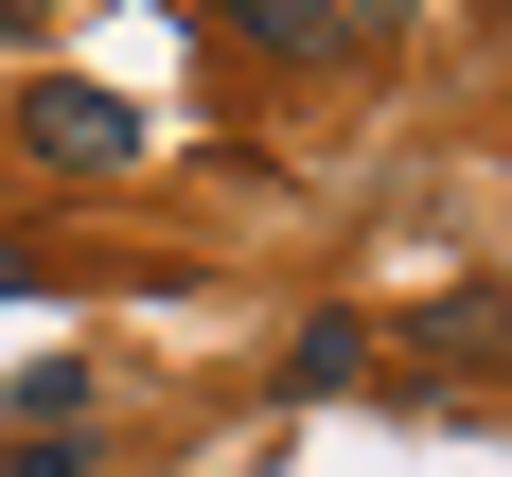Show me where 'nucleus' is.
I'll use <instances>...</instances> for the list:
<instances>
[{
	"label": "nucleus",
	"mask_w": 512,
	"mask_h": 477,
	"mask_svg": "<svg viewBox=\"0 0 512 477\" xmlns=\"http://www.w3.org/2000/svg\"><path fill=\"white\" fill-rule=\"evenodd\" d=\"M389 371V318H354V301H318L301 336H283V407H336V389H371Z\"/></svg>",
	"instance_id": "obj_4"
},
{
	"label": "nucleus",
	"mask_w": 512,
	"mask_h": 477,
	"mask_svg": "<svg viewBox=\"0 0 512 477\" xmlns=\"http://www.w3.org/2000/svg\"><path fill=\"white\" fill-rule=\"evenodd\" d=\"M407 371H424V389H512V283L424 301V318H407Z\"/></svg>",
	"instance_id": "obj_2"
},
{
	"label": "nucleus",
	"mask_w": 512,
	"mask_h": 477,
	"mask_svg": "<svg viewBox=\"0 0 512 477\" xmlns=\"http://www.w3.org/2000/svg\"><path fill=\"white\" fill-rule=\"evenodd\" d=\"M18 18H53V0H0V36H18Z\"/></svg>",
	"instance_id": "obj_8"
},
{
	"label": "nucleus",
	"mask_w": 512,
	"mask_h": 477,
	"mask_svg": "<svg viewBox=\"0 0 512 477\" xmlns=\"http://www.w3.org/2000/svg\"><path fill=\"white\" fill-rule=\"evenodd\" d=\"M0 301H53V265H36V248H18V230H0Z\"/></svg>",
	"instance_id": "obj_7"
},
{
	"label": "nucleus",
	"mask_w": 512,
	"mask_h": 477,
	"mask_svg": "<svg viewBox=\"0 0 512 477\" xmlns=\"http://www.w3.org/2000/svg\"><path fill=\"white\" fill-rule=\"evenodd\" d=\"M18 142H36V159H89V177H106V159H142V106L53 71V89H18Z\"/></svg>",
	"instance_id": "obj_3"
},
{
	"label": "nucleus",
	"mask_w": 512,
	"mask_h": 477,
	"mask_svg": "<svg viewBox=\"0 0 512 477\" xmlns=\"http://www.w3.org/2000/svg\"><path fill=\"white\" fill-rule=\"evenodd\" d=\"M89 442H106V389L71 354L53 371H18V407H0V477H89Z\"/></svg>",
	"instance_id": "obj_1"
},
{
	"label": "nucleus",
	"mask_w": 512,
	"mask_h": 477,
	"mask_svg": "<svg viewBox=\"0 0 512 477\" xmlns=\"http://www.w3.org/2000/svg\"><path fill=\"white\" fill-rule=\"evenodd\" d=\"M230 36H248L265 71H336V53H354L336 18H318V0H230Z\"/></svg>",
	"instance_id": "obj_5"
},
{
	"label": "nucleus",
	"mask_w": 512,
	"mask_h": 477,
	"mask_svg": "<svg viewBox=\"0 0 512 477\" xmlns=\"http://www.w3.org/2000/svg\"><path fill=\"white\" fill-rule=\"evenodd\" d=\"M318 18H336V36H354V53H371V36H407L424 0H318Z\"/></svg>",
	"instance_id": "obj_6"
}]
</instances>
